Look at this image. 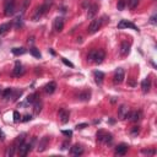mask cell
Here are the masks:
<instances>
[{"mask_svg":"<svg viewBox=\"0 0 157 157\" xmlns=\"http://www.w3.org/2000/svg\"><path fill=\"white\" fill-rule=\"evenodd\" d=\"M32 147H33V145L31 144V142H29V144H26V142H23V144L17 149V152H18L20 156H27L28 152L32 150Z\"/></svg>","mask_w":157,"mask_h":157,"instance_id":"8","label":"cell"},{"mask_svg":"<svg viewBox=\"0 0 157 157\" xmlns=\"http://www.w3.org/2000/svg\"><path fill=\"white\" fill-rule=\"evenodd\" d=\"M48 144H49V137H48V136L42 137V139L39 140L38 145H37V152H43V151H46Z\"/></svg>","mask_w":157,"mask_h":157,"instance_id":"12","label":"cell"},{"mask_svg":"<svg viewBox=\"0 0 157 157\" xmlns=\"http://www.w3.org/2000/svg\"><path fill=\"white\" fill-rule=\"evenodd\" d=\"M61 134L69 137V136H72V131H71V130H63V131H61Z\"/></svg>","mask_w":157,"mask_h":157,"instance_id":"43","label":"cell"},{"mask_svg":"<svg viewBox=\"0 0 157 157\" xmlns=\"http://www.w3.org/2000/svg\"><path fill=\"white\" fill-rule=\"evenodd\" d=\"M12 92H14L12 88H5V90H3V92H1V97L4 98V100H9L10 97H12Z\"/></svg>","mask_w":157,"mask_h":157,"instance_id":"25","label":"cell"},{"mask_svg":"<svg viewBox=\"0 0 157 157\" xmlns=\"http://www.w3.org/2000/svg\"><path fill=\"white\" fill-rule=\"evenodd\" d=\"M42 111V103H41V101L39 100H37L36 102L33 103V112H34V114H39V112Z\"/></svg>","mask_w":157,"mask_h":157,"instance_id":"27","label":"cell"},{"mask_svg":"<svg viewBox=\"0 0 157 157\" xmlns=\"http://www.w3.org/2000/svg\"><path fill=\"white\" fill-rule=\"evenodd\" d=\"M27 42H28V44H29V43H33V37L28 38V41H27Z\"/></svg>","mask_w":157,"mask_h":157,"instance_id":"47","label":"cell"},{"mask_svg":"<svg viewBox=\"0 0 157 157\" xmlns=\"http://www.w3.org/2000/svg\"><path fill=\"white\" fill-rule=\"evenodd\" d=\"M15 5H16L15 0H6V1H5V5H4L5 16H11V15L15 14Z\"/></svg>","mask_w":157,"mask_h":157,"instance_id":"5","label":"cell"},{"mask_svg":"<svg viewBox=\"0 0 157 157\" xmlns=\"http://www.w3.org/2000/svg\"><path fill=\"white\" fill-rule=\"evenodd\" d=\"M88 126V124L87 123H81V124H77L76 125V129L78 130V129H85V128H87Z\"/></svg>","mask_w":157,"mask_h":157,"instance_id":"42","label":"cell"},{"mask_svg":"<svg viewBox=\"0 0 157 157\" xmlns=\"http://www.w3.org/2000/svg\"><path fill=\"white\" fill-rule=\"evenodd\" d=\"M61 61H63L64 64H65V65H66V66H70V68H74V64H72L71 61H69V60H68V59H65V58H63V59H61Z\"/></svg>","mask_w":157,"mask_h":157,"instance_id":"40","label":"cell"},{"mask_svg":"<svg viewBox=\"0 0 157 157\" xmlns=\"http://www.w3.org/2000/svg\"><path fill=\"white\" fill-rule=\"evenodd\" d=\"M20 120H21V114H20V113L17 112V111H15L14 112V122H20Z\"/></svg>","mask_w":157,"mask_h":157,"instance_id":"38","label":"cell"},{"mask_svg":"<svg viewBox=\"0 0 157 157\" xmlns=\"http://www.w3.org/2000/svg\"><path fill=\"white\" fill-rule=\"evenodd\" d=\"M128 83H129V85H130V86H135V82H134V81H132V80H131V81H129V82H128Z\"/></svg>","mask_w":157,"mask_h":157,"instance_id":"46","label":"cell"},{"mask_svg":"<svg viewBox=\"0 0 157 157\" xmlns=\"http://www.w3.org/2000/svg\"><path fill=\"white\" fill-rule=\"evenodd\" d=\"M129 1V8L131 9V10H134L137 5H139V3H140V0H128Z\"/></svg>","mask_w":157,"mask_h":157,"instance_id":"32","label":"cell"},{"mask_svg":"<svg viewBox=\"0 0 157 157\" xmlns=\"http://www.w3.org/2000/svg\"><path fill=\"white\" fill-rule=\"evenodd\" d=\"M22 95V90H17V91H15V93L12 92V101H17L20 97H21Z\"/></svg>","mask_w":157,"mask_h":157,"instance_id":"33","label":"cell"},{"mask_svg":"<svg viewBox=\"0 0 157 157\" xmlns=\"http://www.w3.org/2000/svg\"><path fill=\"white\" fill-rule=\"evenodd\" d=\"M90 98H91V92L90 91H82L78 93V96H77V100L78 101H90Z\"/></svg>","mask_w":157,"mask_h":157,"instance_id":"23","label":"cell"},{"mask_svg":"<svg viewBox=\"0 0 157 157\" xmlns=\"http://www.w3.org/2000/svg\"><path fill=\"white\" fill-rule=\"evenodd\" d=\"M140 132V128L139 126H132V129L130 130V134L132 135V136H136L137 134Z\"/></svg>","mask_w":157,"mask_h":157,"instance_id":"37","label":"cell"},{"mask_svg":"<svg viewBox=\"0 0 157 157\" xmlns=\"http://www.w3.org/2000/svg\"><path fill=\"white\" fill-rule=\"evenodd\" d=\"M70 154L72 156H80L83 154V147L81 145H74L70 149Z\"/></svg>","mask_w":157,"mask_h":157,"instance_id":"19","label":"cell"},{"mask_svg":"<svg viewBox=\"0 0 157 157\" xmlns=\"http://www.w3.org/2000/svg\"><path fill=\"white\" fill-rule=\"evenodd\" d=\"M23 74H25V69L22 66V64L20 61H16L15 63V68L12 69V75L16 77H20V76H22Z\"/></svg>","mask_w":157,"mask_h":157,"instance_id":"10","label":"cell"},{"mask_svg":"<svg viewBox=\"0 0 157 157\" xmlns=\"http://www.w3.org/2000/svg\"><path fill=\"white\" fill-rule=\"evenodd\" d=\"M25 136H26V134H25V132H22V134H20V135L16 137V139L14 140L12 145H14L15 147H16V150H17L18 147H20V146H21V145L23 144V142H25Z\"/></svg>","mask_w":157,"mask_h":157,"instance_id":"21","label":"cell"},{"mask_svg":"<svg viewBox=\"0 0 157 157\" xmlns=\"http://www.w3.org/2000/svg\"><path fill=\"white\" fill-rule=\"evenodd\" d=\"M106 20H107V16H103L101 18H92V21L91 23L88 25V28H87V33H90V34H93V33H96L98 29H100L102 27V25L106 22Z\"/></svg>","mask_w":157,"mask_h":157,"instance_id":"3","label":"cell"},{"mask_svg":"<svg viewBox=\"0 0 157 157\" xmlns=\"http://www.w3.org/2000/svg\"><path fill=\"white\" fill-rule=\"evenodd\" d=\"M97 140L100 142H103V144H112L113 141V136L109 134V132H106L103 130H100L97 132Z\"/></svg>","mask_w":157,"mask_h":157,"instance_id":"4","label":"cell"},{"mask_svg":"<svg viewBox=\"0 0 157 157\" xmlns=\"http://www.w3.org/2000/svg\"><path fill=\"white\" fill-rule=\"evenodd\" d=\"M28 5H29V0H23V3H22V10H21V15L25 14V11H26V9L28 8Z\"/></svg>","mask_w":157,"mask_h":157,"instance_id":"35","label":"cell"},{"mask_svg":"<svg viewBox=\"0 0 157 157\" xmlns=\"http://www.w3.org/2000/svg\"><path fill=\"white\" fill-rule=\"evenodd\" d=\"M31 119H32V115L31 114H25L23 118L21 119V122H29Z\"/></svg>","mask_w":157,"mask_h":157,"instance_id":"41","label":"cell"},{"mask_svg":"<svg viewBox=\"0 0 157 157\" xmlns=\"http://www.w3.org/2000/svg\"><path fill=\"white\" fill-rule=\"evenodd\" d=\"M52 3H53V0H47V1L44 3V4L37 6L36 10H34V12L32 14V16H31L32 21L36 22V21H38V20H41V18L44 16V14L48 11V9H49V6L52 5Z\"/></svg>","mask_w":157,"mask_h":157,"instance_id":"1","label":"cell"},{"mask_svg":"<svg viewBox=\"0 0 157 157\" xmlns=\"http://www.w3.org/2000/svg\"><path fill=\"white\" fill-rule=\"evenodd\" d=\"M22 26V15L20 14L18 16L15 18V28H20Z\"/></svg>","mask_w":157,"mask_h":157,"instance_id":"31","label":"cell"},{"mask_svg":"<svg viewBox=\"0 0 157 157\" xmlns=\"http://www.w3.org/2000/svg\"><path fill=\"white\" fill-rule=\"evenodd\" d=\"M128 149H129V146H128L126 144H119V145H118V146L115 147V154H117V155L123 156V155H125V154H126Z\"/></svg>","mask_w":157,"mask_h":157,"instance_id":"20","label":"cell"},{"mask_svg":"<svg viewBox=\"0 0 157 157\" xmlns=\"http://www.w3.org/2000/svg\"><path fill=\"white\" fill-rule=\"evenodd\" d=\"M126 3H128L126 0H119V1H118V5H117L118 10H124V8H125Z\"/></svg>","mask_w":157,"mask_h":157,"instance_id":"34","label":"cell"},{"mask_svg":"<svg viewBox=\"0 0 157 157\" xmlns=\"http://www.w3.org/2000/svg\"><path fill=\"white\" fill-rule=\"evenodd\" d=\"M106 58V52L103 49H92V51L88 53L87 59L95 64H101Z\"/></svg>","mask_w":157,"mask_h":157,"instance_id":"2","label":"cell"},{"mask_svg":"<svg viewBox=\"0 0 157 157\" xmlns=\"http://www.w3.org/2000/svg\"><path fill=\"white\" fill-rule=\"evenodd\" d=\"M58 117H59V120H60L63 124H66L69 119H70V112L65 109V108H60L58 112Z\"/></svg>","mask_w":157,"mask_h":157,"instance_id":"7","label":"cell"},{"mask_svg":"<svg viewBox=\"0 0 157 157\" xmlns=\"http://www.w3.org/2000/svg\"><path fill=\"white\" fill-rule=\"evenodd\" d=\"M37 100H38V93L34 92V93H31V95L26 98V103H27V104H33Z\"/></svg>","mask_w":157,"mask_h":157,"instance_id":"24","label":"cell"},{"mask_svg":"<svg viewBox=\"0 0 157 157\" xmlns=\"http://www.w3.org/2000/svg\"><path fill=\"white\" fill-rule=\"evenodd\" d=\"M93 76H95V81H96L97 85H101V83L103 82V78H104V74L100 70H96L95 72H93Z\"/></svg>","mask_w":157,"mask_h":157,"instance_id":"22","label":"cell"},{"mask_svg":"<svg viewBox=\"0 0 157 157\" xmlns=\"http://www.w3.org/2000/svg\"><path fill=\"white\" fill-rule=\"evenodd\" d=\"M1 92H3V88H1V87H0V95H1Z\"/></svg>","mask_w":157,"mask_h":157,"instance_id":"48","label":"cell"},{"mask_svg":"<svg viewBox=\"0 0 157 157\" xmlns=\"http://www.w3.org/2000/svg\"><path fill=\"white\" fill-rule=\"evenodd\" d=\"M11 26H12V25H11V23H9V22L1 25V26H0V36H1V34H4V33H6V32L9 31V29L11 28Z\"/></svg>","mask_w":157,"mask_h":157,"instance_id":"28","label":"cell"},{"mask_svg":"<svg viewBox=\"0 0 157 157\" xmlns=\"http://www.w3.org/2000/svg\"><path fill=\"white\" fill-rule=\"evenodd\" d=\"M150 22H151L152 25H156V15H154V16H151Z\"/></svg>","mask_w":157,"mask_h":157,"instance_id":"44","label":"cell"},{"mask_svg":"<svg viewBox=\"0 0 157 157\" xmlns=\"http://www.w3.org/2000/svg\"><path fill=\"white\" fill-rule=\"evenodd\" d=\"M128 113H129V108H128L125 104H122L119 108H118V117L119 119H126L128 117Z\"/></svg>","mask_w":157,"mask_h":157,"instance_id":"15","label":"cell"},{"mask_svg":"<svg viewBox=\"0 0 157 157\" xmlns=\"http://www.w3.org/2000/svg\"><path fill=\"white\" fill-rule=\"evenodd\" d=\"M124 77H125V72L123 70L122 68H118L115 72H114V76H113V82L115 83V85H119L124 81Z\"/></svg>","mask_w":157,"mask_h":157,"instance_id":"6","label":"cell"},{"mask_svg":"<svg viewBox=\"0 0 157 157\" xmlns=\"http://www.w3.org/2000/svg\"><path fill=\"white\" fill-rule=\"evenodd\" d=\"M11 52L14 55H22V54H25L27 51L25 48H14V49H11Z\"/></svg>","mask_w":157,"mask_h":157,"instance_id":"29","label":"cell"},{"mask_svg":"<svg viewBox=\"0 0 157 157\" xmlns=\"http://www.w3.org/2000/svg\"><path fill=\"white\" fill-rule=\"evenodd\" d=\"M118 28L123 29V28H131V29H135V31H139L137 26H135L132 22L128 21V20H120V22L118 23Z\"/></svg>","mask_w":157,"mask_h":157,"instance_id":"9","label":"cell"},{"mask_svg":"<svg viewBox=\"0 0 157 157\" xmlns=\"http://www.w3.org/2000/svg\"><path fill=\"white\" fill-rule=\"evenodd\" d=\"M29 53H31V54H32V55H33L34 58H38V59H39V58H41V57H42V54H41V52H39V51H38V49H37V48H34V47H32L31 49H29Z\"/></svg>","mask_w":157,"mask_h":157,"instance_id":"30","label":"cell"},{"mask_svg":"<svg viewBox=\"0 0 157 157\" xmlns=\"http://www.w3.org/2000/svg\"><path fill=\"white\" fill-rule=\"evenodd\" d=\"M57 90V83L54 81H51L48 82L46 86H44V91H46V93H48V95H52V93H54Z\"/></svg>","mask_w":157,"mask_h":157,"instance_id":"17","label":"cell"},{"mask_svg":"<svg viewBox=\"0 0 157 157\" xmlns=\"http://www.w3.org/2000/svg\"><path fill=\"white\" fill-rule=\"evenodd\" d=\"M141 152H142L144 155H147V156H149V155H155V154H156V150H155V149H151V150H149V149H147V150L144 149Z\"/></svg>","mask_w":157,"mask_h":157,"instance_id":"36","label":"cell"},{"mask_svg":"<svg viewBox=\"0 0 157 157\" xmlns=\"http://www.w3.org/2000/svg\"><path fill=\"white\" fill-rule=\"evenodd\" d=\"M150 88H151V80H150V77H146L141 82V90L144 93H147L150 91Z\"/></svg>","mask_w":157,"mask_h":157,"instance_id":"18","label":"cell"},{"mask_svg":"<svg viewBox=\"0 0 157 157\" xmlns=\"http://www.w3.org/2000/svg\"><path fill=\"white\" fill-rule=\"evenodd\" d=\"M126 119H129L130 122H137V120H140V119H141V112H137V111L129 112V113H128Z\"/></svg>","mask_w":157,"mask_h":157,"instance_id":"16","label":"cell"},{"mask_svg":"<svg viewBox=\"0 0 157 157\" xmlns=\"http://www.w3.org/2000/svg\"><path fill=\"white\" fill-rule=\"evenodd\" d=\"M69 146H70V141H69V140L64 141V142H63V145H61V150H68V149H69Z\"/></svg>","mask_w":157,"mask_h":157,"instance_id":"39","label":"cell"},{"mask_svg":"<svg viewBox=\"0 0 157 157\" xmlns=\"http://www.w3.org/2000/svg\"><path fill=\"white\" fill-rule=\"evenodd\" d=\"M0 136H1V137H0L1 140H4V139H5V135H4V132H3L1 130H0Z\"/></svg>","mask_w":157,"mask_h":157,"instance_id":"45","label":"cell"},{"mask_svg":"<svg viewBox=\"0 0 157 157\" xmlns=\"http://www.w3.org/2000/svg\"><path fill=\"white\" fill-rule=\"evenodd\" d=\"M97 12H98V5L97 4H92L91 6L87 9V18H90V20L95 18Z\"/></svg>","mask_w":157,"mask_h":157,"instance_id":"14","label":"cell"},{"mask_svg":"<svg viewBox=\"0 0 157 157\" xmlns=\"http://www.w3.org/2000/svg\"><path fill=\"white\" fill-rule=\"evenodd\" d=\"M64 28V18L63 17H57L53 21V29L55 32H61Z\"/></svg>","mask_w":157,"mask_h":157,"instance_id":"11","label":"cell"},{"mask_svg":"<svg viewBox=\"0 0 157 157\" xmlns=\"http://www.w3.org/2000/svg\"><path fill=\"white\" fill-rule=\"evenodd\" d=\"M16 147H15L12 144L11 145H10L9 147H8V149H6V152H5V156H6V157H12L15 154H16Z\"/></svg>","mask_w":157,"mask_h":157,"instance_id":"26","label":"cell"},{"mask_svg":"<svg viewBox=\"0 0 157 157\" xmlns=\"http://www.w3.org/2000/svg\"><path fill=\"white\" fill-rule=\"evenodd\" d=\"M130 52V43H128L126 41L122 42L120 43V47H119V54L122 57H126Z\"/></svg>","mask_w":157,"mask_h":157,"instance_id":"13","label":"cell"}]
</instances>
